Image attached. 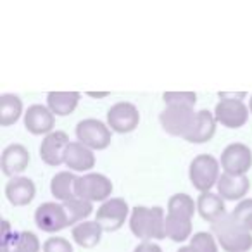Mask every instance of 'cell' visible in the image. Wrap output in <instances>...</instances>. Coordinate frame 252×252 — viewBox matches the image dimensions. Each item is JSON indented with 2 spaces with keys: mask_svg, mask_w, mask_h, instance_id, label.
I'll use <instances>...</instances> for the list:
<instances>
[{
  "mask_svg": "<svg viewBox=\"0 0 252 252\" xmlns=\"http://www.w3.org/2000/svg\"><path fill=\"white\" fill-rule=\"evenodd\" d=\"M164 221L166 214L162 207L137 206L131 209L130 214V230L135 237L144 242L162 240L166 238Z\"/></svg>",
  "mask_w": 252,
  "mask_h": 252,
  "instance_id": "cell-1",
  "label": "cell"
},
{
  "mask_svg": "<svg viewBox=\"0 0 252 252\" xmlns=\"http://www.w3.org/2000/svg\"><path fill=\"white\" fill-rule=\"evenodd\" d=\"M220 161L211 154H199L192 159L189 168L190 183L200 193L211 192L213 187L218 185L220 180Z\"/></svg>",
  "mask_w": 252,
  "mask_h": 252,
  "instance_id": "cell-3",
  "label": "cell"
},
{
  "mask_svg": "<svg viewBox=\"0 0 252 252\" xmlns=\"http://www.w3.org/2000/svg\"><path fill=\"white\" fill-rule=\"evenodd\" d=\"M78 176H74L71 171H61L50 180V193L61 202L74 199V185H76Z\"/></svg>",
  "mask_w": 252,
  "mask_h": 252,
  "instance_id": "cell-24",
  "label": "cell"
},
{
  "mask_svg": "<svg viewBox=\"0 0 252 252\" xmlns=\"http://www.w3.org/2000/svg\"><path fill=\"white\" fill-rule=\"evenodd\" d=\"M64 209L67 213V220H69V226H76V224L83 223L88 216L94 211V206L88 200H83L80 197H74V199L64 202Z\"/></svg>",
  "mask_w": 252,
  "mask_h": 252,
  "instance_id": "cell-26",
  "label": "cell"
},
{
  "mask_svg": "<svg viewBox=\"0 0 252 252\" xmlns=\"http://www.w3.org/2000/svg\"><path fill=\"white\" fill-rule=\"evenodd\" d=\"M105 123L111 128V131L116 133H131L138 128L140 123V112H138L137 105L131 102H116L111 105L105 116Z\"/></svg>",
  "mask_w": 252,
  "mask_h": 252,
  "instance_id": "cell-6",
  "label": "cell"
},
{
  "mask_svg": "<svg viewBox=\"0 0 252 252\" xmlns=\"http://www.w3.org/2000/svg\"><path fill=\"white\" fill-rule=\"evenodd\" d=\"M231 216L238 224H242L245 230L252 233V199H244L242 202H238L237 207L231 211Z\"/></svg>",
  "mask_w": 252,
  "mask_h": 252,
  "instance_id": "cell-30",
  "label": "cell"
},
{
  "mask_svg": "<svg viewBox=\"0 0 252 252\" xmlns=\"http://www.w3.org/2000/svg\"><path fill=\"white\" fill-rule=\"evenodd\" d=\"M189 245L192 252H218V240L211 231H197Z\"/></svg>",
  "mask_w": 252,
  "mask_h": 252,
  "instance_id": "cell-29",
  "label": "cell"
},
{
  "mask_svg": "<svg viewBox=\"0 0 252 252\" xmlns=\"http://www.w3.org/2000/svg\"><path fill=\"white\" fill-rule=\"evenodd\" d=\"M128 214H130V206L126 204V200L121 197H111L97 209L95 221L104 231H118L128 220Z\"/></svg>",
  "mask_w": 252,
  "mask_h": 252,
  "instance_id": "cell-8",
  "label": "cell"
},
{
  "mask_svg": "<svg viewBox=\"0 0 252 252\" xmlns=\"http://www.w3.org/2000/svg\"><path fill=\"white\" fill-rule=\"evenodd\" d=\"M43 252H74L73 245L64 237H50L43 242Z\"/></svg>",
  "mask_w": 252,
  "mask_h": 252,
  "instance_id": "cell-31",
  "label": "cell"
},
{
  "mask_svg": "<svg viewBox=\"0 0 252 252\" xmlns=\"http://www.w3.org/2000/svg\"><path fill=\"white\" fill-rule=\"evenodd\" d=\"M220 164L224 173L237 176H245L252 168V152L245 144L235 142L224 147L221 152Z\"/></svg>",
  "mask_w": 252,
  "mask_h": 252,
  "instance_id": "cell-9",
  "label": "cell"
},
{
  "mask_svg": "<svg viewBox=\"0 0 252 252\" xmlns=\"http://www.w3.org/2000/svg\"><path fill=\"white\" fill-rule=\"evenodd\" d=\"M218 193L223 200H244L245 195L251 190V182L247 176H237L230 175V173H221L220 180H218Z\"/></svg>",
  "mask_w": 252,
  "mask_h": 252,
  "instance_id": "cell-15",
  "label": "cell"
},
{
  "mask_svg": "<svg viewBox=\"0 0 252 252\" xmlns=\"http://www.w3.org/2000/svg\"><path fill=\"white\" fill-rule=\"evenodd\" d=\"M43 249L40 245V240L32 231H12L11 237L2 240V252H40Z\"/></svg>",
  "mask_w": 252,
  "mask_h": 252,
  "instance_id": "cell-22",
  "label": "cell"
},
{
  "mask_svg": "<svg viewBox=\"0 0 252 252\" xmlns=\"http://www.w3.org/2000/svg\"><path fill=\"white\" fill-rule=\"evenodd\" d=\"M166 107H195L197 94L195 92H164L162 94Z\"/></svg>",
  "mask_w": 252,
  "mask_h": 252,
  "instance_id": "cell-28",
  "label": "cell"
},
{
  "mask_svg": "<svg viewBox=\"0 0 252 252\" xmlns=\"http://www.w3.org/2000/svg\"><path fill=\"white\" fill-rule=\"evenodd\" d=\"M216 125L218 121L214 118V112L207 111V109L197 111L195 123L183 140H187L189 144H206V142L213 140L214 133H216Z\"/></svg>",
  "mask_w": 252,
  "mask_h": 252,
  "instance_id": "cell-17",
  "label": "cell"
},
{
  "mask_svg": "<svg viewBox=\"0 0 252 252\" xmlns=\"http://www.w3.org/2000/svg\"><path fill=\"white\" fill-rule=\"evenodd\" d=\"M195 209H197V202H193L192 197L187 195V193H175L168 200L169 214H180V216H187L193 220Z\"/></svg>",
  "mask_w": 252,
  "mask_h": 252,
  "instance_id": "cell-27",
  "label": "cell"
},
{
  "mask_svg": "<svg viewBox=\"0 0 252 252\" xmlns=\"http://www.w3.org/2000/svg\"><path fill=\"white\" fill-rule=\"evenodd\" d=\"M197 112L192 107H164L159 114L162 130L173 137L185 138L195 123Z\"/></svg>",
  "mask_w": 252,
  "mask_h": 252,
  "instance_id": "cell-7",
  "label": "cell"
},
{
  "mask_svg": "<svg viewBox=\"0 0 252 252\" xmlns=\"http://www.w3.org/2000/svg\"><path fill=\"white\" fill-rule=\"evenodd\" d=\"M80 104L78 92H49L47 94V107L54 116H69L76 111Z\"/></svg>",
  "mask_w": 252,
  "mask_h": 252,
  "instance_id": "cell-19",
  "label": "cell"
},
{
  "mask_svg": "<svg viewBox=\"0 0 252 252\" xmlns=\"http://www.w3.org/2000/svg\"><path fill=\"white\" fill-rule=\"evenodd\" d=\"M76 138L80 144H83L92 151H104L111 145L112 133L107 123L88 118L81 119L76 125Z\"/></svg>",
  "mask_w": 252,
  "mask_h": 252,
  "instance_id": "cell-5",
  "label": "cell"
},
{
  "mask_svg": "<svg viewBox=\"0 0 252 252\" xmlns=\"http://www.w3.org/2000/svg\"><path fill=\"white\" fill-rule=\"evenodd\" d=\"M23 100L14 94H4L0 97V125L11 126L21 118Z\"/></svg>",
  "mask_w": 252,
  "mask_h": 252,
  "instance_id": "cell-25",
  "label": "cell"
},
{
  "mask_svg": "<svg viewBox=\"0 0 252 252\" xmlns=\"http://www.w3.org/2000/svg\"><path fill=\"white\" fill-rule=\"evenodd\" d=\"M64 164H66L71 171H81V173L90 171L95 166V154L92 149L85 147L80 142H71L66 151Z\"/></svg>",
  "mask_w": 252,
  "mask_h": 252,
  "instance_id": "cell-18",
  "label": "cell"
},
{
  "mask_svg": "<svg viewBox=\"0 0 252 252\" xmlns=\"http://www.w3.org/2000/svg\"><path fill=\"white\" fill-rule=\"evenodd\" d=\"M197 211L202 216V220L209 221L211 224L226 214L224 200L220 197V193H213V192L200 193L199 199H197Z\"/></svg>",
  "mask_w": 252,
  "mask_h": 252,
  "instance_id": "cell-20",
  "label": "cell"
},
{
  "mask_svg": "<svg viewBox=\"0 0 252 252\" xmlns=\"http://www.w3.org/2000/svg\"><path fill=\"white\" fill-rule=\"evenodd\" d=\"M30 164V152L25 145L11 144L4 149L2 158H0V168L2 173L9 178L19 176Z\"/></svg>",
  "mask_w": 252,
  "mask_h": 252,
  "instance_id": "cell-14",
  "label": "cell"
},
{
  "mask_svg": "<svg viewBox=\"0 0 252 252\" xmlns=\"http://www.w3.org/2000/svg\"><path fill=\"white\" fill-rule=\"evenodd\" d=\"M133 252H162V249L154 242H142L135 247Z\"/></svg>",
  "mask_w": 252,
  "mask_h": 252,
  "instance_id": "cell-32",
  "label": "cell"
},
{
  "mask_svg": "<svg viewBox=\"0 0 252 252\" xmlns=\"http://www.w3.org/2000/svg\"><path fill=\"white\" fill-rule=\"evenodd\" d=\"M211 233L224 252H247L252 247V233L233 220L231 214H224L211 224Z\"/></svg>",
  "mask_w": 252,
  "mask_h": 252,
  "instance_id": "cell-2",
  "label": "cell"
},
{
  "mask_svg": "<svg viewBox=\"0 0 252 252\" xmlns=\"http://www.w3.org/2000/svg\"><path fill=\"white\" fill-rule=\"evenodd\" d=\"M178 252H192V249H190V245H183L178 249Z\"/></svg>",
  "mask_w": 252,
  "mask_h": 252,
  "instance_id": "cell-33",
  "label": "cell"
},
{
  "mask_svg": "<svg viewBox=\"0 0 252 252\" xmlns=\"http://www.w3.org/2000/svg\"><path fill=\"white\" fill-rule=\"evenodd\" d=\"M164 233L173 242H185L192 235V218L166 213Z\"/></svg>",
  "mask_w": 252,
  "mask_h": 252,
  "instance_id": "cell-23",
  "label": "cell"
},
{
  "mask_svg": "<svg viewBox=\"0 0 252 252\" xmlns=\"http://www.w3.org/2000/svg\"><path fill=\"white\" fill-rule=\"evenodd\" d=\"M35 223L45 233H57L69 226L67 213L64 204L59 202H43L35 211Z\"/></svg>",
  "mask_w": 252,
  "mask_h": 252,
  "instance_id": "cell-11",
  "label": "cell"
},
{
  "mask_svg": "<svg viewBox=\"0 0 252 252\" xmlns=\"http://www.w3.org/2000/svg\"><path fill=\"white\" fill-rule=\"evenodd\" d=\"M249 112V107L240 98H220L214 107V118L224 128L238 130L247 123Z\"/></svg>",
  "mask_w": 252,
  "mask_h": 252,
  "instance_id": "cell-10",
  "label": "cell"
},
{
  "mask_svg": "<svg viewBox=\"0 0 252 252\" xmlns=\"http://www.w3.org/2000/svg\"><path fill=\"white\" fill-rule=\"evenodd\" d=\"M56 116L47 105L33 104L25 111V128L32 135H43L47 137L54 131Z\"/></svg>",
  "mask_w": 252,
  "mask_h": 252,
  "instance_id": "cell-13",
  "label": "cell"
},
{
  "mask_svg": "<svg viewBox=\"0 0 252 252\" xmlns=\"http://www.w3.org/2000/svg\"><path fill=\"white\" fill-rule=\"evenodd\" d=\"M36 195V187L32 178L26 176H16L11 178L5 185V197L14 207H23L32 204Z\"/></svg>",
  "mask_w": 252,
  "mask_h": 252,
  "instance_id": "cell-16",
  "label": "cell"
},
{
  "mask_svg": "<svg viewBox=\"0 0 252 252\" xmlns=\"http://www.w3.org/2000/svg\"><path fill=\"white\" fill-rule=\"evenodd\" d=\"M112 182L102 173H88L78 176L74 185V195L88 202H105L111 199Z\"/></svg>",
  "mask_w": 252,
  "mask_h": 252,
  "instance_id": "cell-4",
  "label": "cell"
},
{
  "mask_svg": "<svg viewBox=\"0 0 252 252\" xmlns=\"http://www.w3.org/2000/svg\"><path fill=\"white\" fill-rule=\"evenodd\" d=\"M249 111L252 112V97H251V100H249Z\"/></svg>",
  "mask_w": 252,
  "mask_h": 252,
  "instance_id": "cell-34",
  "label": "cell"
},
{
  "mask_svg": "<svg viewBox=\"0 0 252 252\" xmlns=\"http://www.w3.org/2000/svg\"><path fill=\"white\" fill-rule=\"evenodd\" d=\"M102 233H104V230L97 221H83V223L73 226V230H71L73 240L83 249L97 247L102 240Z\"/></svg>",
  "mask_w": 252,
  "mask_h": 252,
  "instance_id": "cell-21",
  "label": "cell"
},
{
  "mask_svg": "<svg viewBox=\"0 0 252 252\" xmlns=\"http://www.w3.org/2000/svg\"><path fill=\"white\" fill-rule=\"evenodd\" d=\"M69 144L71 142L66 131H52L47 137H43L42 144H40V158L47 166H61L64 162Z\"/></svg>",
  "mask_w": 252,
  "mask_h": 252,
  "instance_id": "cell-12",
  "label": "cell"
}]
</instances>
